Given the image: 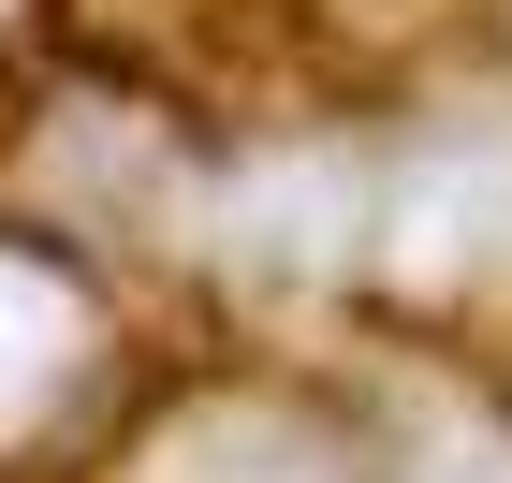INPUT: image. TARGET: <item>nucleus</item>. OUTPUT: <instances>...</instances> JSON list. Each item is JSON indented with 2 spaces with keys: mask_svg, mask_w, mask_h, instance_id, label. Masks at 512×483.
<instances>
[{
  "mask_svg": "<svg viewBox=\"0 0 512 483\" xmlns=\"http://www.w3.org/2000/svg\"><path fill=\"white\" fill-rule=\"evenodd\" d=\"M352 220H366L352 161L293 147V161H249V176H235V205H220V249H235L249 279H322V264H352Z\"/></svg>",
  "mask_w": 512,
  "mask_h": 483,
  "instance_id": "nucleus-1",
  "label": "nucleus"
},
{
  "mask_svg": "<svg viewBox=\"0 0 512 483\" xmlns=\"http://www.w3.org/2000/svg\"><path fill=\"white\" fill-rule=\"evenodd\" d=\"M498 249H512V147L410 161V191H395V264H410V279H454V264H498Z\"/></svg>",
  "mask_w": 512,
  "mask_h": 483,
  "instance_id": "nucleus-2",
  "label": "nucleus"
},
{
  "mask_svg": "<svg viewBox=\"0 0 512 483\" xmlns=\"http://www.w3.org/2000/svg\"><path fill=\"white\" fill-rule=\"evenodd\" d=\"M59 352H74V293L44 279L30 249H0V425L59 381Z\"/></svg>",
  "mask_w": 512,
  "mask_h": 483,
  "instance_id": "nucleus-3",
  "label": "nucleus"
},
{
  "mask_svg": "<svg viewBox=\"0 0 512 483\" xmlns=\"http://www.w3.org/2000/svg\"><path fill=\"white\" fill-rule=\"evenodd\" d=\"M410 483H512V440L498 425H439V440L410 454Z\"/></svg>",
  "mask_w": 512,
  "mask_h": 483,
  "instance_id": "nucleus-4",
  "label": "nucleus"
}]
</instances>
